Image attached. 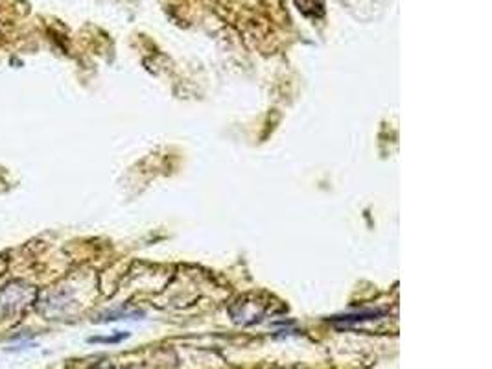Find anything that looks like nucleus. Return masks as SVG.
Segmentation results:
<instances>
[{"instance_id":"obj_1","label":"nucleus","mask_w":492,"mask_h":369,"mask_svg":"<svg viewBox=\"0 0 492 369\" xmlns=\"http://www.w3.org/2000/svg\"><path fill=\"white\" fill-rule=\"evenodd\" d=\"M127 334H120V336H115V338H91L89 342H106V344H115V342H120L122 338H126Z\"/></svg>"}]
</instances>
